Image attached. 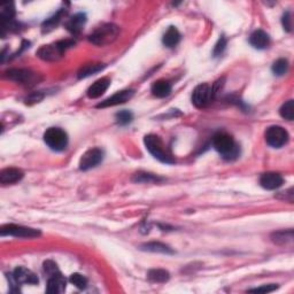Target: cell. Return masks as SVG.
<instances>
[{"label":"cell","instance_id":"cell-3","mask_svg":"<svg viewBox=\"0 0 294 294\" xmlns=\"http://www.w3.org/2000/svg\"><path fill=\"white\" fill-rule=\"evenodd\" d=\"M144 144L146 149L148 150L155 159L163 162V163H175V160L172 159L171 154L165 149V146L160 137H157L155 135H147L144 138Z\"/></svg>","mask_w":294,"mask_h":294},{"label":"cell","instance_id":"cell-23","mask_svg":"<svg viewBox=\"0 0 294 294\" xmlns=\"http://www.w3.org/2000/svg\"><path fill=\"white\" fill-rule=\"evenodd\" d=\"M15 15V7L13 2H7L0 6V17H1V24L8 23L13 21Z\"/></svg>","mask_w":294,"mask_h":294},{"label":"cell","instance_id":"cell-13","mask_svg":"<svg viewBox=\"0 0 294 294\" xmlns=\"http://www.w3.org/2000/svg\"><path fill=\"white\" fill-rule=\"evenodd\" d=\"M283 183L284 179L278 172H266L260 177V185L266 190H277L283 185Z\"/></svg>","mask_w":294,"mask_h":294},{"label":"cell","instance_id":"cell-25","mask_svg":"<svg viewBox=\"0 0 294 294\" xmlns=\"http://www.w3.org/2000/svg\"><path fill=\"white\" fill-rule=\"evenodd\" d=\"M147 278L152 283H165L169 281L170 275H169L168 271L163 269H153L148 271Z\"/></svg>","mask_w":294,"mask_h":294},{"label":"cell","instance_id":"cell-7","mask_svg":"<svg viewBox=\"0 0 294 294\" xmlns=\"http://www.w3.org/2000/svg\"><path fill=\"white\" fill-rule=\"evenodd\" d=\"M0 233L2 237L5 236H13L16 238H36L40 236V231L36 229L22 227V225L16 224H6L2 225L0 229Z\"/></svg>","mask_w":294,"mask_h":294},{"label":"cell","instance_id":"cell-5","mask_svg":"<svg viewBox=\"0 0 294 294\" xmlns=\"http://www.w3.org/2000/svg\"><path fill=\"white\" fill-rule=\"evenodd\" d=\"M44 142L51 149L61 152L68 145V136L60 128H50L45 131Z\"/></svg>","mask_w":294,"mask_h":294},{"label":"cell","instance_id":"cell-32","mask_svg":"<svg viewBox=\"0 0 294 294\" xmlns=\"http://www.w3.org/2000/svg\"><path fill=\"white\" fill-rule=\"evenodd\" d=\"M225 47H227V39H225L224 36H222L214 47V51H213L214 56H220L223 54Z\"/></svg>","mask_w":294,"mask_h":294},{"label":"cell","instance_id":"cell-9","mask_svg":"<svg viewBox=\"0 0 294 294\" xmlns=\"http://www.w3.org/2000/svg\"><path fill=\"white\" fill-rule=\"evenodd\" d=\"M5 76L10 81L24 85L35 84L39 81L38 75L28 69H9L5 73Z\"/></svg>","mask_w":294,"mask_h":294},{"label":"cell","instance_id":"cell-34","mask_svg":"<svg viewBox=\"0 0 294 294\" xmlns=\"http://www.w3.org/2000/svg\"><path fill=\"white\" fill-rule=\"evenodd\" d=\"M278 286L275 284H270V285H265L261 286V288H256V289H252L250 290V292H255V293H269L273 292L275 290H277Z\"/></svg>","mask_w":294,"mask_h":294},{"label":"cell","instance_id":"cell-15","mask_svg":"<svg viewBox=\"0 0 294 294\" xmlns=\"http://www.w3.org/2000/svg\"><path fill=\"white\" fill-rule=\"evenodd\" d=\"M66 290V280L61 273L52 275L48 278L46 292L50 294H59Z\"/></svg>","mask_w":294,"mask_h":294},{"label":"cell","instance_id":"cell-1","mask_svg":"<svg viewBox=\"0 0 294 294\" xmlns=\"http://www.w3.org/2000/svg\"><path fill=\"white\" fill-rule=\"evenodd\" d=\"M213 147L225 160H235L238 157L240 148L231 136L227 133H217L212 141Z\"/></svg>","mask_w":294,"mask_h":294},{"label":"cell","instance_id":"cell-24","mask_svg":"<svg viewBox=\"0 0 294 294\" xmlns=\"http://www.w3.org/2000/svg\"><path fill=\"white\" fill-rule=\"evenodd\" d=\"M63 15H66V10L60 9L58 13H55L53 15V16L48 18L47 21H45L43 24V32H50L51 30H53L56 25L60 23V21L62 20Z\"/></svg>","mask_w":294,"mask_h":294},{"label":"cell","instance_id":"cell-4","mask_svg":"<svg viewBox=\"0 0 294 294\" xmlns=\"http://www.w3.org/2000/svg\"><path fill=\"white\" fill-rule=\"evenodd\" d=\"M74 44L73 40H61L54 44L44 45L37 51V55L44 61H56L63 55V52L68 47L73 46Z\"/></svg>","mask_w":294,"mask_h":294},{"label":"cell","instance_id":"cell-21","mask_svg":"<svg viewBox=\"0 0 294 294\" xmlns=\"http://www.w3.org/2000/svg\"><path fill=\"white\" fill-rule=\"evenodd\" d=\"M142 250L147 251V252H153V253H162V254H172L174 252L167 245L162 244V243H147L142 245Z\"/></svg>","mask_w":294,"mask_h":294},{"label":"cell","instance_id":"cell-16","mask_svg":"<svg viewBox=\"0 0 294 294\" xmlns=\"http://www.w3.org/2000/svg\"><path fill=\"white\" fill-rule=\"evenodd\" d=\"M109 85H111V80H109V78H100V80L96 81L91 86H90L88 92H86L88 93V97L91 98V99H97V98L101 97L107 91Z\"/></svg>","mask_w":294,"mask_h":294},{"label":"cell","instance_id":"cell-35","mask_svg":"<svg viewBox=\"0 0 294 294\" xmlns=\"http://www.w3.org/2000/svg\"><path fill=\"white\" fill-rule=\"evenodd\" d=\"M41 99H43V94L40 92H33L27 98V103H38Z\"/></svg>","mask_w":294,"mask_h":294},{"label":"cell","instance_id":"cell-18","mask_svg":"<svg viewBox=\"0 0 294 294\" xmlns=\"http://www.w3.org/2000/svg\"><path fill=\"white\" fill-rule=\"evenodd\" d=\"M250 43L254 48L265 50L270 44V37L263 30H255L250 37Z\"/></svg>","mask_w":294,"mask_h":294},{"label":"cell","instance_id":"cell-12","mask_svg":"<svg viewBox=\"0 0 294 294\" xmlns=\"http://www.w3.org/2000/svg\"><path fill=\"white\" fill-rule=\"evenodd\" d=\"M134 94H135L134 90H123V91L116 92L115 94H113L112 97L107 98L106 100L103 101V103L97 105V107L98 108H106V107L118 106V105L124 104V103H127V101H129L131 98L134 97Z\"/></svg>","mask_w":294,"mask_h":294},{"label":"cell","instance_id":"cell-19","mask_svg":"<svg viewBox=\"0 0 294 294\" xmlns=\"http://www.w3.org/2000/svg\"><path fill=\"white\" fill-rule=\"evenodd\" d=\"M171 84L165 80H159L153 83L150 91H152L153 96L157 98H165L171 93Z\"/></svg>","mask_w":294,"mask_h":294},{"label":"cell","instance_id":"cell-27","mask_svg":"<svg viewBox=\"0 0 294 294\" xmlns=\"http://www.w3.org/2000/svg\"><path fill=\"white\" fill-rule=\"evenodd\" d=\"M271 238H273L274 243L280 244V245H286L288 243H292L293 231L292 230H289V231L276 232V233H274Z\"/></svg>","mask_w":294,"mask_h":294},{"label":"cell","instance_id":"cell-31","mask_svg":"<svg viewBox=\"0 0 294 294\" xmlns=\"http://www.w3.org/2000/svg\"><path fill=\"white\" fill-rule=\"evenodd\" d=\"M133 113L129 111H121L116 114V121L121 126H126V124L130 123L133 121Z\"/></svg>","mask_w":294,"mask_h":294},{"label":"cell","instance_id":"cell-11","mask_svg":"<svg viewBox=\"0 0 294 294\" xmlns=\"http://www.w3.org/2000/svg\"><path fill=\"white\" fill-rule=\"evenodd\" d=\"M10 282L14 285L18 284H38V277L36 276L32 271L28 270L27 268L18 267L14 270V273L10 275Z\"/></svg>","mask_w":294,"mask_h":294},{"label":"cell","instance_id":"cell-36","mask_svg":"<svg viewBox=\"0 0 294 294\" xmlns=\"http://www.w3.org/2000/svg\"><path fill=\"white\" fill-rule=\"evenodd\" d=\"M283 25H284V29L288 30V31H291V30H292L291 16H290L289 12L286 14H284V16H283Z\"/></svg>","mask_w":294,"mask_h":294},{"label":"cell","instance_id":"cell-26","mask_svg":"<svg viewBox=\"0 0 294 294\" xmlns=\"http://www.w3.org/2000/svg\"><path fill=\"white\" fill-rule=\"evenodd\" d=\"M133 180L135 183H159L162 180V178L157 177L156 175L148 174V172L139 171L136 172L133 177Z\"/></svg>","mask_w":294,"mask_h":294},{"label":"cell","instance_id":"cell-2","mask_svg":"<svg viewBox=\"0 0 294 294\" xmlns=\"http://www.w3.org/2000/svg\"><path fill=\"white\" fill-rule=\"evenodd\" d=\"M120 33V28L116 24L106 23L98 27L89 36V40L97 46H106L116 40Z\"/></svg>","mask_w":294,"mask_h":294},{"label":"cell","instance_id":"cell-33","mask_svg":"<svg viewBox=\"0 0 294 294\" xmlns=\"http://www.w3.org/2000/svg\"><path fill=\"white\" fill-rule=\"evenodd\" d=\"M44 270L46 271V274L48 275V276H52V275L60 273L59 269H58V266H56L53 261H50V260L44 262Z\"/></svg>","mask_w":294,"mask_h":294},{"label":"cell","instance_id":"cell-14","mask_svg":"<svg viewBox=\"0 0 294 294\" xmlns=\"http://www.w3.org/2000/svg\"><path fill=\"white\" fill-rule=\"evenodd\" d=\"M23 171L17 168H6L0 172V183L2 185H8V184H15L23 178Z\"/></svg>","mask_w":294,"mask_h":294},{"label":"cell","instance_id":"cell-8","mask_svg":"<svg viewBox=\"0 0 294 294\" xmlns=\"http://www.w3.org/2000/svg\"><path fill=\"white\" fill-rule=\"evenodd\" d=\"M266 142L271 147L281 148L282 146H284L289 142L288 131L280 126H273L268 128L266 131Z\"/></svg>","mask_w":294,"mask_h":294},{"label":"cell","instance_id":"cell-22","mask_svg":"<svg viewBox=\"0 0 294 294\" xmlns=\"http://www.w3.org/2000/svg\"><path fill=\"white\" fill-rule=\"evenodd\" d=\"M105 68V65L101 63H88V65L83 66L80 71H78V78H86L91 75L99 73Z\"/></svg>","mask_w":294,"mask_h":294},{"label":"cell","instance_id":"cell-20","mask_svg":"<svg viewBox=\"0 0 294 294\" xmlns=\"http://www.w3.org/2000/svg\"><path fill=\"white\" fill-rule=\"evenodd\" d=\"M179 40H180V33L178 30H177L175 27H170L163 35L162 43H163L164 46L171 48V47H175L176 45L179 43Z\"/></svg>","mask_w":294,"mask_h":294},{"label":"cell","instance_id":"cell-10","mask_svg":"<svg viewBox=\"0 0 294 294\" xmlns=\"http://www.w3.org/2000/svg\"><path fill=\"white\" fill-rule=\"evenodd\" d=\"M104 159V152L100 148H91L83 154L80 160L81 170H89V169L97 167Z\"/></svg>","mask_w":294,"mask_h":294},{"label":"cell","instance_id":"cell-30","mask_svg":"<svg viewBox=\"0 0 294 294\" xmlns=\"http://www.w3.org/2000/svg\"><path fill=\"white\" fill-rule=\"evenodd\" d=\"M69 281H70L71 284L75 285L77 289H80V290L85 289L86 285H88V281H86V278L84 276H82L81 274H77V273L71 275Z\"/></svg>","mask_w":294,"mask_h":294},{"label":"cell","instance_id":"cell-6","mask_svg":"<svg viewBox=\"0 0 294 294\" xmlns=\"http://www.w3.org/2000/svg\"><path fill=\"white\" fill-rule=\"evenodd\" d=\"M215 97L213 86L208 84H200L194 89L192 93V103L195 107L205 108L212 103Z\"/></svg>","mask_w":294,"mask_h":294},{"label":"cell","instance_id":"cell-29","mask_svg":"<svg viewBox=\"0 0 294 294\" xmlns=\"http://www.w3.org/2000/svg\"><path fill=\"white\" fill-rule=\"evenodd\" d=\"M280 113L283 119L292 121L294 118V101L293 100L286 101V103L281 107Z\"/></svg>","mask_w":294,"mask_h":294},{"label":"cell","instance_id":"cell-17","mask_svg":"<svg viewBox=\"0 0 294 294\" xmlns=\"http://www.w3.org/2000/svg\"><path fill=\"white\" fill-rule=\"evenodd\" d=\"M85 22H86V15L83 13H78L76 15H74V16H71L69 20L67 21L66 28L71 35L77 36L81 33Z\"/></svg>","mask_w":294,"mask_h":294},{"label":"cell","instance_id":"cell-28","mask_svg":"<svg viewBox=\"0 0 294 294\" xmlns=\"http://www.w3.org/2000/svg\"><path fill=\"white\" fill-rule=\"evenodd\" d=\"M289 70V62L286 59H278L277 61L274 62L273 65V73L276 76H283L288 73Z\"/></svg>","mask_w":294,"mask_h":294}]
</instances>
